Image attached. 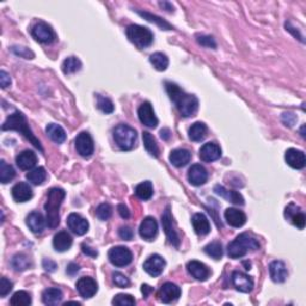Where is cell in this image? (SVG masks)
Returning <instances> with one entry per match:
<instances>
[{
    "label": "cell",
    "mask_w": 306,
    "mask_h": 306,
    "mask_svg": "<svg viewBox=\"0 0 306 306\" xmlns=\"http://www.w3.org/2000/svg\"><path fill=\"white\" fill-rule=\"evenodd\" d=\"M165 89L170 99L175 103L177 110L183 117L195 116L196 111L199 109V100L195 96L184 92L178 85L171 82L165 83Z\"/></svg>",
    "instance_id": "cell-1"
},
{
    "label": "cell",
    "mask_w": 306,
    "mask_h": 306,
    "mask_svg": "<svg viewBox=\"0 0 306 306\" xmlns=\"http://www.w3.org/2000/svg\"><path fill=\"white\" fill-rule=\"evenodd\" d=\"M3 131H17L20 134H23L38 151L43 152V147L41 145V142L38 139L35 137L33 131L30 130L29 123H28L27 117L20 113V111H15V113L10 115L8 119L5 120V122L2 126Z\"/></svg>",
    "instance_id": "cell-2"
},
{
    "label": "cell",
    "mask_w": 306,
    "mask_h": 306,
    "mask_svg": "<svg viewBox=\"0 0 306 306\" xmlns=\"http://www.w3.org/2000/svg\"><path fill=\"white\" fill-rule=\"evenodd\" d=\"M66 197V191L61 188H52L48 191V197L44 203V211L47 213V225L49 228H57L60 224L59 211Z\"/></svg>",
    "instance_id": "cell-3"
},
{
    "label": "cell",
    "mask_w": 306,
    "mask_h": 306,
    "mask_svg": "<svg viewBox=\"0 0 306 306\" xmlns=\"http://www.w3.org/2000/svg\"><path fill=\"white\" fill-rule=\"evenodd\" d=\"M260 249V243L249 234H241L227 246V253L231 259H241L248 252Z\"/></svg>",
    "instance_id": "cell-4"
},
{
    "label": "cell",
    "mask_w": 306,
    "mask_h": 306,
    "mask_svg": "<svg viewBox=\"0 0 306 306\" xmlns=\"http://www.w3.org/2000/svg\"><path fill=\"white\" fill-rule=\"evenodd\" d=\"M126 35H127L128 40H130L131 42L134 44V46L140 48V49L151 46L153 42L152 31L146 27L137 26V24H132V26L127 28Z\"/></svg>",
    "instance_id": "cell-5"
},
{
    "label": "cell",
    "mask_w": 306,
    "mask_h": 306,
    "mask_svg": "<svg viewBox=\"0 0 306 306\" xmlns=\"http://www.w3.org/2000/svg\"><path fill=\"white\" fill-rule=\"evenodd\" d=\"M116 144L122 151H131L137 142V132L127 124H119L113 132Z\"/></svg>",
    "instance_id": "cell-6"
},
{
    "label": "cell",
    "mask_w": 306,
    "mask_h": 306,
    "mask_svg": "<svg viewBox=\"0 0 306 306\" xmlns=\"http://www.w3.org/2000/svg\"><path fill=\"white\" fill-rule=\"evenodd\" d=\"M108 259L115 267H126L132 263L133 255L126 246H114L108 252Z\"/></svg>",
    "instance_id": "cell-7"
},
{
    "label": "cell",
    "mask_w": 306,
    "mask_h": 306,
    "mask_svg": "<svg viewBox=\"0 0 306 306\" xmlns=\"http://www.w3.org/2000/svg\"><path fill=\"white\" fill-rule=\"evenodd\" d=\"M162 225L163 228H164L166 237H168L169 242L171 243L173 246L178 248L181 239L180 236L177 234L176 228H175V222H173L172 215H171V211H170V206L165 208L164 213L162 215Z\"/></svg>",
    "instance_id": "cell-8"
},
{
    "label": "cell",
    "mask_w": 306,
    "mask_h": 306,
    "mask_svg": "<svg viewBox=\"0 0 306 306\" xmlns=\"http://www.w3.org/2000/svg\"><path fill=\"white\" fill-rule=\"evenodd\" d=\"M31 35L40 43H52L55 40L54 30L52 29L49 24L44 22H38L37 24H35L33 29H31Z\"/></svg>",
    "instance_id": "cell-9"
},
{
    "label": "cell",
    "mask_w": 306,
    "mask_h": 306,
    "mask_svg": "<svg viewBox=\"0 0 306 306\" xmlns=\"http://www.w3.org/2000/svg\"><path fill=\"white\" fill-rule=\"evenodd\" d=\"M75 148L76 152L82 156V157L88 158L95 151V144H93V139L88 132H82L76 135L75 138Z\"/></svg>",
    "instance_id": "cell-10"
},
{
    "label": "cell",
    "mask_w": 306,
    "mask_h": 306,
    "mask_svg": "<svg viewBox=\"0 0 306 306\" xmlns=\"http://www.w3.org/2000/svg\"><path fill=\"white\" fill-rule=\"evenodd\" d=\"M138 116L140 122L146 127L156 128L158 126V119L155 115V111H153L152 104L149 102H144L139 107Z\"/></svg>",
    "instance_id": "cell-11"
},
{
    "label": "cell",
    "mask_w": 306,
    "mask_h": 306,
    "mask_svg": "<svg viewBox=\"0 0 306 306\" xmlns=\"http://www.w3.org/2000/svg\"><path fill=\"white\" fill-rule=\"evenodd\" d=\"M157 297L164 304H171L181 297V288L176 284L165 283L159 288Z\"/></svg>",
    "instance_id": "cell-12"
},
{
    "label": "cell",
    "mask_w": 306,
    "mask_h": 306,
    "mask_svg": "<svg viewBox=\"0 0 306 306\" xmlns=\"http://www.w3.org/2000/svg\"><path fill=\"white\" fill-rule=\"evenodd\" d=\"M75 287L78 293L81 294V297L84 299L92 298L97 293V291H98V285H97L96 280H93L92 277L89 276L81 277V279L76 281Z\"/></svg>",
    "instance_id": "cell-13"
},
{
    "label": "cell",
    "mask_w": 306,
    "mask_h": 306,
    "mask_svg": "<svg viewBox=\"0 0 306 306\" xmlns=\"http://www.w3.org/2000/svg\"><path fill=\"white\" fill-rule=\"evenodd\" d=\"M144 270L153 277L159 276L165 268V260L161 255H151L144 262Z\"/></svg>",
    "instance_id": "cell-14"
},
{
    "label": "cell",
    "mask_w": 306,
    "mask_h": 306,
    "mask_svg": "<svg viewBox=\"0 0 306 306\" xmlns=\"http://www.w3.org/2000/svg\"><path fill=\"white\" fill-rule=\"evenodd\" d=\"M67 226L73 234L76 236H83L88 232L89 222L78 213H71L67 218Z\"/></svg>",
    "instance_id": "cell-15"
},
{
    "label": "cell",
    "mask_w": 306,
    "mask_h": 306,
    "mask_svg": "<svg viewBox=\"0 0 306 306\" xmlns=\"http://www.w3.org/2000/svg\"><path fill=\"white\" fill-rule=\"evenodd\" d=\"M232 285L236 287V290L243 293H250L253 288V280L246 274L242 272H234L231 275Z\"/></svg>",
    "instance_id": "cell-16"
},
{
    "label": "cell",
    "mask_w": 306,
    "mask_h": 306,
    "mask_svg": "<svg viewBox=\"0 0 306 306\" xmlns=\"http://www.w3.org/2000/svg\"><path fill=\"white\" fill-rule=\"evenodd\" d=\"M158 234V224L153 217H146L139 227V235L146 241H152Z\"/></svg>",
    "instance_id": "cell-17"
},
{
    "label": "cell",
    "mask_w": 306,
    "mask_h": 306,
    "mask_svg": "<svg viewBox=\"0 0 306 306\" xmlns=\"http://www.w3.org/2000/svg\"><path fill=\"white\" fill-rule=\"evenodd\" d=\"M208 172L201 164H194L190 166L189 171H188V181L193 186L199 187L202 186L207 182Z\"/></svg>",
    "instance_id": "cell-18"
},
{
    "label": "cell",
    "mask_w": 306,
    "mask_h": 306,
    "mask_svg": "<svg viewBox=\"0 0 306 306\" xmlns=\"http://www.w3.org/2000/svg\"><path fill=\"white\" fill-rule=\"evenodd\" d=\"M199 156L202 162H214L221 157V148L220 146L215 144V142H207V144H205L202 147L200 148Z\"/></svg>",
    "instance_id": "cell-19"
},
{
    "label": "cell",
    "mask_w": 306,
    "mask_h": 306,
    "mask_svg": "<svg viewBox=\"0 0 306 306\" xmlns=\"http://www.w3.org/2000/svg\"><path fill=\"white\" fill-rule=\"evenodd\" d=\"M187 269L188 273H189L194 279L199 281H206L208 277H210L211 274L206 264L199 262V261H190V262H188Z\"/></svg>",
    "instance_id": "cell-20"
},
{
    "label": "cell",
    "mask_w": 306,
    "mask_h": 306,
    "mask_svg": "<svg viewBox=\"0 0 306 306\" xmlns=\"http://www.w3.org/2000/svg\"><path fill=\"white\" fill-rule=\"evenodd\" d=\"M285 161H286V163L291 168L298 170L302 169L306 164L305 153L302 151H299V149L290 148L285 153Z\"/></svg>",
    "instance_id": "cell-21"
},
{
    "label": "cell",
    "mask_w": 306,
    "mask_h": 306,
    "mask_svg": "<svg viewBox=\"0 0 306 306\" xmlns=\"http://www.w3.org/2000/svg\"><path fill=\"white\" fill-rule=\"evenodd\" d=\"M27 225L33 234H42L47 225V219L40 212H31L27 217Z\"/></svg>",
    "instance_id": "cell-22"
},
{
    "label": "cell",
    "mask_w": 306,
    "mask_h": 306,
    "mask_svg": "<svg viewBox=\"0 0 306 306\" xmlns=\"http://www.w3.org/2000/svg\"><path fill=\"white\" fill-rule=\"evenodd\" d=\"M285 217L291 219L294 226H297L299 230H304L305 227V214L300 212V208L295 206L294 203H290L285 210Z\"/></svg>",
    "instance_id": "cell-23"
},
{
    "label": "cell",
    "mask_w": 306,
    "mask_h": 306,
    "mask_svg": "<svg viewBox=\"0 0 306 306\" xmlns=\"http://www.w3.org/2000/svg\"><path fill=\"white\" fill-rule=\"evenodd\" d=\"M12 197L16 202H27L33 197V189L26 182H19L12 188Z\"/></svg>",
    "instance_id": "cell-24"
},
{
    "label": "cell",
    "mask_w": 306,
    "mask_h": 306,
    "mask_svg": "<svg viewBox=\"0 0 306 306\" xmlns=\"http://www.w3.org/2000/svg\"><path fill=\"white\" fill-rule=\"evenodd\" d=\"M269 274L274 283L281 284L286 281L288 272L283 261H273L269 264Z\"/></svg>",
    "instance_id": "cell-25"
},
{
    "label": "cell",
    "mask_w": 306,
    "mask_h": 306,
    "mask_svg": "<svg viewBox=\"0 0 306 306\" xmlns=\"http://www.w3.org/2000/svg\"><path fill=\"white\" fill-rule=\"evenodd\" d=\"M225 220L232 227H242L246 222V215L242 211L236 210V208H227L225 211Z\"/></svg>",
    "instance_id": "cell-26"
},
{
    "label": "cell",
    "mask_w": 306,
    "mask_h": 306,
    "mask_svg": "<svg viewBox=\"0 0 306 306\" xmlns=\"http://www.w3.org/2000/svg\"><path fill=\"white\" fill-rule=\"evenodd\" d=\"M73 244V239L71 235L66 231H60L54 236L53 246L58 252H65L71 248Z\"/></svg>",
    "instance_id": "cell-27"
},
{
    "label": "cell",
    "mask_w": 306,
    "mask_h": 306,
    "mask_svg": "<svg viewBox=\"0 0 306 306\" xmlns=\"http://www.w3.org/2000/svg\"><path fill=\"white\" fill-rule=\"evenodd\" d=\"M16 163L20 170H30L36 165L37 157L33 151L27 149V151L20 152L19 155L17 156Z\"/></svg>",
    "instance_id": "cell-28"
},
{
    "label": "cell",
    "mask_w": 306,
    "mask_h": 306,
    "mask_svg": "<svg viewBox=\"0 0 306 306\" xmlns=\"http://www.w3.org/2000/svg\"><path fill=\"white\" fill-rule=\"evenodd\" d=\"M214 191H215V194H218L219 196L224 197V199L227 200L228 202H232L234 205H238V206H243V205H244V199H243V196L239 193H237V191L228 190V189H226L225 187L219 186V184L214 187Z\"/></svg>",
    "instance_id": "cell-29"
},
{
    "label": "cell",
    "mask_w": 306,
    "mask_h": 306,
    "mask_svg": "<svg viewBox=\"0 0 306 306\" xmlns=\"http://www.w3.org/2000/svg\"><path fill=\"white\" fill-rule=\"evenodd\" d=\"M169 159L173 166H176V168H182V166H186L188 163L190 162L191 153L188 151V149L177 148L173 149V151L170 153Z\"/></svg>",
    "instance_id": "cell-30"
},
{
    "label": "cell",
    "mask_w": 306,
    "mask_h": 306,
    "mask_svg": "<svg viewBox=\"0 0 306 306\" xmlns=\"http://www.w3.org/2000/svg\"><path fill=\"white\" fill-rule=\"evenodd\" d=\"M191 224H193L194 231L196 232L197 235L200 236H206L210 234L211 231V225L208 219L206 218V215L202 213H196L193 215V219H191Z\"/></svg>",
    "instance_id": "cell-31"
},
{
    "label": "cell",
    "mask_w": 306,
    "mask_h": 306,
    "mask_svg": "<svg viewBox=\"0 0 306 306\" xmlns=\"http://www.w3.org/2000/svg\"><path fill=\"white\" fill-rule=\"evenodd\" d=\"M62 298H64V294H62L61 290H59V288H55V287L47 288V290H44L42 293L43 304L48 306L60 304Z\"/></svg>",
    "instance_id": "cell-32"
},
{
    "label": "cell",
    "mask_w": 306,
    "mask_h": 306,
    "mask_svg": "<svg viewBox=\"0 0 306 306\" xmlns=\"http://www.w3.org/2000/svg\"><path fill=\"white\" fill-rule=\"evenodd\" d=\"M46 133L48 134L52 140H53L55 144H62L66 140V132L64 128L59 124L55 123H49L46 128Z\"/></svg>",
    "instance_id": "cell-33"
},
{
    "label": "cell",
    "mask_w": 306,
    "mask_h": 306,
    "mask_svg": "<svg viewBox=\"0 0 306 306\" xmlns=\"http://www.w3.org/2000/svg\"><path fill=\"white\" fill-rule=\"evenodd\" d=\"M207 133V126L203 122H195L191 124L189 128V139L191 141H201L203 140Z\"/></svg>",
    "instance_id": "cell-34"
},
{
    "label": "cell",
    "mask_w": 306,
    "mask_h": 306,
    "mask_svg": "<svg viewBox=\"0 0 306 306\" xmlns=\"http://www.w3.org/2000/svg\"><path fill=\"white\" fill-rule=\"evenodd\" d=\"M46 178H47V172L42 166H38V168L30 170V171L27 173V180L33 184H35V186H41V184L46 181Z\"/></svg>",
    "instance_id": "cell-35"
},
{
    "label": "cell",
    "mask_w": 306,
    "mask_h": 306,
    "mask_svg": "<svg viewBox=\"0 0 306 306\" xmlns=\"http://www.w3.org/2000/svg\"><path fill=\"white\" fill-rule=\"evenodd\" d=\"M11 264L16 272H24V270L29 269V268L33 266L29 257L24 255V253H17L16 256H13Z\"/></svg>",
    "instance_id": "cell-36"
},
{
    "label": "cell",
    "mask_w": 306,
    "mask_h": 306,
    "mask_svg": "<svg viewBox=\"0 0 306 306\" xmlns=\"http://www.w3.org/2000/svg\"><path fill=\"white\" fill-rule=\"evenodd\" d=\"M135 195H137L140 200L147 201L152 197L153 195V186L149 181H145L141 182L135 187Z\"/></svg>",
    "instance_id": "cell-37"
},
{
    "label": "cell",
    "mask_w": 306,
    "mask_h": 306,
    "mask_svg": "<svg viewBox=\"0 0 306 306\" xmlns=\"http://www.w3.org/2000/svg\"><path fill=\"white\" fill-rule=\"evenodd\" d=\"M142 140H144V146L146 151L151 156H153V157H158L159 147L155 137H153L151 133H148V132H144V133H142Z\"/></svg>",
    "instance_id": "cell-38"
},
{
    "label": "cell",
    "mask_w": 306,
    "mask_h": 306,
    "mask_svg": "<svg viewBox=\"0 0 306 306\" xmlns=\"http://www.w3.org/2000/svg\"><path fill=\"white\" fill-rule=\"evenodd\" d=\"M149 62L153 65L157 71H165L169 66V59L165 54L161 53V52H157V53H153L151 57H149Z\"/></svg>",
    "instance_id": "cell-39"
},
{
    "label": "cell",
    "mask_w": 306,
    "mask_h": 306,
    "mask_svg": "<svg viewBox=\"0 0 306 306\" xmlns=\"http://www.w3.org/2000/svg\"><path fill=\"white\" fill-rule=\"evenodd\" d=\"M61 68L65 74H73V73L78 72L79 69L82 68V62L78 58L68 57L67 59H65L64 62H62Z\"/></svg>",
    "instance_id": "cell-40"
},
{
    "label": "cell",
    "mask_w": 306,
    "mask_h": 306,
    "mask_svg": "<svg viewBox=\"0 0 306 306\" xmlns=\"http://www.w3.org/2000/svg\"><path fill=\"white\" fill-rule=\"evenodd\" d=\"M137 13H138L139 16L144 17V18L146 20H148V22L156 23L159 28H162V29H164V30H172L173 29V27L171 26V24H169L168 22H165V20L162 19L161 17H158V16H156V15H152V13L146 12V11H139V10L137 11Z\"/></svg>",
    "instance_id": "cell-41"
},
{
    "label": "cell",
    "mask_w": 306,
    "mask_h": 306,
    "mask_svg": "<svg viewBox=\"0 0 306 306\" xmlns=\"http://www.w3.org/2000/svg\"><path fill=\"white\" fill-rule=\"evenodd\" d=\"M16 176L15 169L11 165H9L5 161L0 162V182L3 184L9 183L10 181H12Z\"/></svg>",
    "instance_id": "cell-42"
},
{
    "label": "cell",
    "mask_w": 306,
    "mask_h": 306,
    "mask_svg": "<svg viewBox=\"0 0 306 306\" xmlns=\"http://www.w3.org/2000/svg\"><path fill=\"white\" fill-rule=\"evenodd\" d=\"M10 302L13 306H28L31 304V297L27 291H18L12 295Z\"/></svg>",
    "instance_id": "cell-43"
},
{
    "label": "cell",
    "mask_w": 306,
    "mask_h": 306,
    "mask_svg": "<svg viewBox=\"0 0 306 306\" xmlns=\"http://www.w3.org/2000/svg\"><path fill=\"white\" fill-rule=\"evenodd\" d=\"M205 252L214 260H220L222 257V245L220 242H212L205 246Z\"/></svg>",
    "instance_id": "cell-44"
},
{
    "label": "cell",
    "mask_w": 306,
    "mask_h": 306,
    "mask_svg": "<svg viewBox=\"0 0 306 306\" xmlns=\"http://www.w3.org/2000/svg\"><path fill=\"white\" fill-rule=\"evenodd\" d=\"M97 107L104 114H111L114 111V104L109 98L97 95Z\"/></svg>",
    "instance_id": "cell-45"
},
{
    "label": "cell",
    "mask_w": 306,
    "mask_h": 306,
    "mask_svg": "<svg viewBox=\"0 0 306 306\" xmlns=\"http://www.w3.org/2000/svg\"><path fill=\"white\" fill-rule=\"evenodd\" d=\"M111 213H113V208L109 203H100L96 210V215L99 220L106 221L111 217Z\"/></svg>",
    "instance_id": "cell-46"
},
{
    "label": "cell",
    "mask_w": 306,
    "mask_h": 306,
    "mask_svg": "<svg viewBox=\"0 0 306 306\" xmlns=\"http://www.w3.org/2000/svg\"><path fill=\"white\" fill-rule=\"evenodd\" d=\"M113 304L121 306H132L135 305V299L130 294H117L113 299Z\"/></svg>",
    "instance_id": "cell-47"
},
{
    "label": "cell",
    "mask_w": 306,
    "mask_h": 306,
    "mask_svg": "<svg viewBox=\"0 0 306 306\" xmlns=\"http://www.w3.org/2000/svg\"><path fill=\"white\" fill-rule=\"evenodd\" d=\"M197 42H199L201 46L205 48H212V49H215L217 48V42L212 36H208V35H200V36L196 37Z\"/></svg>",
    "instance_id": "cell-48"
},
{
    "label": "cell",
    "mask_w": 306,
    "mask_h": 306,
    "mask_svg": "<svg viewBox=\"0 0 306 306\" xmlns=\"http://www.w3.org/2000/svg\"><path fill=\"white\" fill-rule=\"evenodd\" d=\"M113 281L117 287L124 288L130 286V279H128L127 276H124L122 273H119V272L113 273Z\"/></svg>",
    "instance_id": "cell-49"
},
{
    "label": "cell",
    "mask_w": 306,
    "mask_h": 306,
    "mask_svg": "<svg viewBox=\"0 0 306 306\" xmlns=\"http://www.w3.org/2000/svg\"><path fill=\"white\" fill-rule=\"evenodd\" d=\"M13 284L11 281L6 279V277H2V280H0V295L2 297H6L10 292L12 291Z\"/></svg>",
    "instance_id": "cell-50"
},
{
    "label": "cell",
    "mask_w": 306,
    "mask_h": 306,
    "mask_svg": "<svg viewBox=\"0 0 306 306\" xmlns=\"http://www.w3.org/2000/svg\"><path fill=\"white\" fill-rule=\"evenodd\" d=\"M119 236L120 238H122L123 241H131V239H133V230L131 227H128V226H122V227H120L119 230Z\"/></svg>",
    "instance_id": "cell-51"
},
{
    "label": "cell",
    "mask_w": 306,
    "mask_h": 306,
    "mask_svg": "<svg viewBox=\"0 0 306 306\" xmlns=\"http://www.w3.org/2000/svg\"><path fill=\"white\" fill-rule=\"evenodd\" d=\"M297 116L292 113H285L283 115V122L285 123V126L288 127H293L295 122H297Z\"/></svg>",
    "instance_id": "cell-52"
},
{
    "label": "cell",
    "mask_w": 306,
    "mask_h": 306,
    "mask_svg": "<svg viewBox=\"0 0 306 306\" xmlns=\"http://www.w3.org/2000/svg\"><path fill=\"white\" fill-rule=\"evenodd\" d=\"M13 52H15L17 55H19V57H23L26 59L34 58V54L31 53L29 49H27V48H24V47H13Z\"/></svg>",
    "instance_id": "cell-53"
},
{
    "label": "cell",
    "mask_w": 306,
    "mask_h": 306,
    "mask_svg": "<svg viewBox=\"0 0 306 306\" xmlns=\"http://www.w3.org/2000/svg\"><path fill=\"white\" fill-rule=\"evenodd\" d=\"M42 266L44 268V270H46V272H48V273L55 272V270H57V268H58L57 263H55L54 261L50 260V259H44L42 261Z\"/></svg>",
    "instance_id": "cell-54"
},
{
    "label": "cell",
    "mask_w": 306,
    "mask_h": 306,
    "mask_svg": "<svg viewBox=\"0 0 306 306\" xmlns=\"http://www.w3.org/2000/svg\"><path fill=\"white\" fill-rule=\"evenodd\" d=\"M0 85H2L3 89H6L8 86L11 85V78H10L9 73H6L5 71L0 72Z\"/></svg>",
    "instance_id": "cell-55"
},
{
    "label": "cell",
    "mask_w": 306,
    "mask_h": 306,
    "mask_svg": "<svg viewBox=\"0 0 306 306\" xmlns=\"http://www.w3.org/2000/svg\"><path fill=\"white\" fill-rule=\"evenodd\" d=\"M117 212H119L120 217L123 218V219H128L130 218V211H128L127 206H124V205H119V207H117Z\"/></svg>",
    "instance_id": "cell-56"
},
{
    "label": "cell",
    "mask_w": 306,
    "mask_h": 306,
    "mask_svg": "<svg viewBox=\"0 0 306 306\" xmlns=\"http://www.w3.org/2000/svg\"><path fill=\"white\" fill-rule=\"evenodd\" d=\"M82 250H83V252H84L85 255H88V256L96 257L97 255H98V252H97L96 250H93L92 248H90V246L86 245V244H83L82 245Z\"/></svg>",
    "instance_id": "cell-57"
},
{
    "label": "cell",
    "mask_w": 306,
    "mask_h": 306,
    "mask_svg": "<svg viewBox=\"0 0 306 306\" xmlns=\"http://www.w3.org/2000/svg\"><path fill=\"white\" fill-rule=\"evenodd\" d=\"M66 272H67V274H69V275H74V274L79 272V266L75 263H69Z\"/></svg>",
    "instance_id": "cell-58"
},
{
    "label": "cell",
    "mask_w": 306,
    "mask_h": 306,
    "mask_svg": "<svg viewBox=\"0 0 306 306\" xmlns=\"http://www.w3.org/2000/svg\"><path fill=\"white\" fill-rule=\"evenodd\" d=\"M141 292H142V294H144V297L147 298L149 295V293H152V292H153V288L151 286H148V285L145 284V285H142V286H141Z\"/></svg>",
    "instance_id": "cell-59"
},
{
    "label": "cell",
    "mask_w": 306,
    "mask_h": 306,
    "mask_svg": "<svg viewBox=\"0 0 306 306\" xmlns=\"http://www.w3.org/2000/svg\"><path fill=\"white\" fill-rule=\"evenodd\" d=\"M159 5L162 6L163 9L164 10H166V11L168 12H172L173 11V6L170 4L169 2H163V3H159Z\"/></svg>",
    "instance_id": "cell-60"
},
{
    "label": "cell",
    "mask_w": 306,
    "mask_h": 306,
    "mask_svg": "<svg viewBox=\"0 0 306 306\" xmlns=\"http://www.w3.org/2000/svg\"><path fill=\"white\" fill-rule=\"evenodd\" d=\"M161 137H162V139H164V140H168V139L170 138V131L168 130V128H164V130L161 131Z\"/></svg>",
    "instance_id": "cell-61"
}]
</instances>
